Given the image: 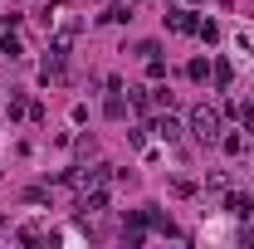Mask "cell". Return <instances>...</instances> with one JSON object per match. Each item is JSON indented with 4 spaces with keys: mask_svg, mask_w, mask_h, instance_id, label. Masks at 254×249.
I'll return each mask as SVG.
<instances>
[{
    "mask_svg": "<svg viewBox=\"0 0 254 249\" xmlns=\"http://www.w3.org/2000/svg\"><path fill=\"white\" fill-rule=\"evenodd\" d=\"M0 54H10V59H20L25 49H20V39H15V34H5V39H0Z\"/></svg>",
    "mask_w": 254,
    "mask_h": 249,
    "instance_id": "obj_6",
    "label": "cell"
},
{
    "mask_svg": "<svg viewBox=\"0 0 254 249\" xmlns=\"http://www.w3.org/2000/svg\"><path fill=\"white\" fill-rule=\"evenodd\" d=\"M186 73H190V78H195V83H200V78L210 73V63H205V59H190V68H186Z\"/></svg>",
    "mask_w": 254,
    "mask_h": 249,
    "instance_id": "obj_10",
    "label": "cell"
},
{
    "mask_svg": "<svg viewBox=\"0 0 254 249\" xmlns=\"http://www.w3.org/2000/svg\"><path fill=\"white\" fill-rule=\"evenodd\" d=\"M225 210H230V215H240V220H250V215H254V200H250V195H230V200H225Z\"/></svg>",
    "mask_w": 254,
    "mask_h": 249,
    "instance_id": "obj_3",
    "label": "cell"
},
{
    "mask_svg": "<svg viewBox=\"0 0 254 249\" xmlns=\"http://www.w3.org/2000/svg\"><path fill=\"white\" fill-rule=\"evenodd\" d=\"M215 83H220V88H230V83H235V68H230V63H215Z\"/></svg>",
    "mask_w": 254,
    "mask_h": 249,
    "instance_id": "obj_5",
    "label": "cell"
},
{
    "mask_svg": "<svg viewBox=\"0 0 254 249\" xmlns=\"http://www.w3.org/2000/svg\"><path fill=\"white\" fill-rule=\"evenodd\" d=\"M171 190H176V195H195V181H190V176H176Z\"/></svg>",
    "mask_w": 254,
    "mask_h": 249,
    "instance_id": "obj_9",
    "label": "cell"
},
{
    "mask_svg": "<svg viewBox=\"0 0 254 249\" xmlns=\"http://www.w3.org/2000/svg\"><path fill=\"white\" fill-rule=\"evenodd\" d=\"M103 113H108V118H123V113H127V103H123V93H113V98H108V108H103Z\"/></svg>",
    "mask_w": 254,
    "mask_h": 249,
    "instance_id": "obj_8",
    "label": "cell"
},
{
    "mask_svg": "<svg viewBox=\"0 0 254 249\" xmlns=\"http://www.w3.org/2000/svg\"><path fill=\"white\" fill-rule=\"evenodd\" d=\"M190 132H195V137H200V142H215V137H220V113H215V108H205V103H200V108H195V113H190Z\"/></svg>",
    "mask_w": 254,
    "mask_h": 249,
    "instance_id": "obj_1",
    "label": "cell"
},
{
    "mask_svg": "<svg viewBox=\"0 0 254 249\" xmlns=\"http://www.w3.org/2000/svg\"><path fill=\"white\" fill-rule=\"evenodd\" d=\"M171 30H176V34H190V30H200L195 10H171Z\"/></svg>",
    "mask_w": 254,
    "mask_h": 249,
    "instance_id": "obj_2",
    "label": "cell"
},
{
    "mask_svg": "<svg viewBox=\"0 0 254 249\" xmlns=\"http://www.w3.org/2000/svg\"><path fill=\"white\" fill-rule=\"evenodd\" d=\"M152 132H157L161 142H176V137H181V127L171 123V118H161V123H157V127H152Z\"/></svg>",
    "mask_w": 254,
    "mask_h": 249,
    "instance_id": "obj_4",
    "label": "cell"
},
{
    "mask_svg": "<svg viewBox=\"0 0 254 249\" xmlns=\"http://www.w3.org/2000/svg\"><path fill=\"white\" fill-rule=\"evenodd\" d=\"M103 20H113V25H123V20H132V5H113Z\"/></svg>",
    "mask_w": 254,
    "mask_h": 249,
    "instance_id": "obj_7",
    "label": "cell"
}]
</instances>
